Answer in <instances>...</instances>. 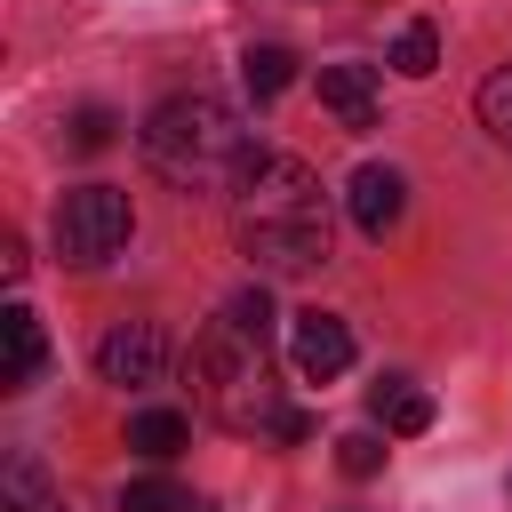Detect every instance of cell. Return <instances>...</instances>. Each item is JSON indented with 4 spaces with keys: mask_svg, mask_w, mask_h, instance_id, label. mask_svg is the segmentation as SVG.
Returning a JSON list of instances; mask_svg holds the SVG:
<instances>
[{
    "mask_svg": "<svg viewBox=\"0 0 512 512\" xmlns=\"http://www.w3.org/2000/svg\"><path fill=\"white\" fill-rule=\"evenodd\" d=\"M344 208H352V224H360L368 240H384V232L400 224V208H408V176H400V168H384V160H368V168H352Z\"/></svg>",
    "mask_w": 512,
    "mask_h": 512,
    "instance_id": "obj_7",
    "label": "cell"
},
{
    "mask_svg": "<svg viewBox=\"0 0 512 512\" xmlns=\"http://www.w3.org/2000/svg\"><path fill=\"white\" fill-rule=\"evenodd\" d=\"M144 160L168 176V184H184V192H232L240 176H248V160H256V136H248V120L224 104V96H208V88H192V96H168V104H152V120H144Z\"/></svg>",
    "mask_w": 512,
    "mask_h": 512,
    "instance_id": "obj_2",
    "label": "cell"
},
{
    "mask_svg": "<svg viewBox=\"0 0 512 512\" xmlns=\"http://www.w3.org/2000/svg\"><path fill=\"white\" fill-rule=\"evenodd\" d=\"M240 80H248V96H256V104H264V96H280V88L296 80V48H280V40L248 48V56H240Z\"/></svg>",
    "mask_w": 512,
    "mask_h": 512,
    "instance_id": "obj_13",
    "label": "cell"
},
{
    "mask_svg": "<svg viewBox=\"0 0 512 512\" xmlns=\"http://www.w3.org/2000/svg\"><path fill=\"white\" fill-rule=\"evenodd\" d=\"M0 344H8L0 384H8V392H16V384H32V376H40V360H48V344H40V320H32L24 304H8V312H0Z\"/></svg>",
    "mask_w": 512,
    "mask_h": 512,
    "instance_id": "obj_11",
    "label": "cell"
},
{
    "mask_svg": "<svg viewBox=\"0 0 512 512\" xmlns=\"http://www.w3.org/2000/svg\"><path fill=\"white\" fill-rule=\"evenodd\" d=\"M392 72H408V80H432L440 72V32L416 16V24H400V40H392Z\"/></svg>",
    "mask_w": 512,
    "mask_h": 512,
    "instance_id": "obj_14",
    "label": "cell"
},
{
    "mask_svg": "<svg viewBox=\"0 0 512 512\" xmlns=\"http://www.w3.org/2000/svg\"><path fill=\"white\" fill-rule=\"evenodd\" d=\"M128 232H136V208L112 184H80V192L56 200V256L64 264H104V256L128 248Z\"/></svg>",
    "mask_w": 512,
    "mask_h": 512,
    "instance_id": "obj_4",
    "label": "cell"
},
{
    "mask_svg": "<svg viewBox=\"0 0 512 512\" xmlns=\"http://www.w3.org/2000/svg\"><path fill=\"white\" fill-rule=\"evenodd\" d=\"M120 512H184V496H176V480L152 472V480H128L120 488Z\"/></svg>",
    "mask_w": 512,
    "mask_h": 512,
    "instance_id": "obj_17",
    "label": "cell"
},
{
    "mask_svg": "<svg viewBox=\"0 0 512 512\" xmlns=\"http://www.w3.org/2000/svg\"><path fill=\"white\" fill-rule=\"evenodd\" d=\"M320 104L360 136V128H376V72L368 64H320Z\"/></svg>",
    "mask_w": 512,
    "mask_h": 512,
    "instance_id": "obj_8",
    "label": "cell"
},
{
    "mask_svg": "<svg viewBox=\"0 0 512 512\" xmlns=\"http://www.w3.org/2000/svg\"><path fill=\"white\" fill-rule=\"evenodd\" d=\"M336 464H344L352 480H368V472H384V440H376V432H344V440H336Z\"/></svg>",
    "mask_w": 512,
    "mask_h": 512,
    "instance_id": "obj_18",
    "label": "cell"
},
{
    "mask_svg": "<svg viewBox=\"0 0 512 512\" xmlns=\"http://www.w3.org/2000/svg\"><path fill=\"white\" fill-rule=\"evenodd\" d=\"M112 128H120V120H112L104 104H80V112H72V144H80V152H104Z\"/></svg>",
    "mask_w": 512,
    "mask_h": 512,
    "instance_id": "obj_19",
    "label": "cell"
},
{
    "mask_svg": "<svg viewBox=\"0 0 512 512\" xmlns=\"http://www.w3.org/2000/svg\"><path fill=\"white\" fill-rule=\"evenodd\" d=\"M480 120H488V136H504V144H512V64L480 80Z\"/></svg>",
    "mask_w": 512,
    "mask_h": 512,
    "instance_id": "obj_16",
    "label": "cell"
},
{
    "mask_svg": "<svg viewBox=\"0 0 512 512\" xmlns=\"http://www.w3.org/2000/svg\"><path fill=\"white\" fill-rule=\"evenodd\" d=\"M368 416H376L384 432H400V440H416V432H432V392H416L408 376H384V384L368 392Z\"/></svg>",
    "mask_w": 512,
    "mask_h": 512,
    "instance_id": "obj_9",
    "label": "cell"
},
{
    "mask_svg": "<svg viewBox=\"0 0 512 512\" xmlns=\"http://www.w3.org/2000/svg\"><path fill=\"white\" fill-rule=\"evenodd\" d=\"M0 272H8V280H24V240H16V232L0 240Z\"/></svg>",
    "mask_w": 512,
    "mask_h": 512,
    "instance_id": "obj_20",
    "label": "cell"
},
{
    "mask_svg": "<svg viewBox=\"0 0 512 512\" xmlns=\"http://www.w3.org/2000/svg\"><path fill=\"white\" fill-rule=\"evenodd\" d=\"M232 216H240V248H248L256 272L296 280V272L328 264V192L304 160L256 152L248 176L232 184Z\"/></svg>",
    "mask_w": 512,
    "mask_h": 512,
    "instance_id": "obj_1",
    "label": "cell"
},
{
    "mask_svg": "<svg viewBox=\"0 0 512 512\" xmlns=\"http://www.w3.org/2000/svg\"><path fill=\"white\" fill-rule=\"evenodd\" d=\"M224 320H232L240 336H256V344H272V296H264V288H240V296L224 304Z\"/></svg>",
    "mask_w": 512,
    "mask_h": 512,
    "instance_id": "obj_15",
    "label": "cell"
},
{
    "mask_svg": "<svg viewBox=\"0 0 512 512\" xmlns=\"http://www.w3.org/2000/svg\"><path fill=\"white\" fill-rule=\"evenodd\" d=\"M0 512H64V496H56V480H48V464L40 456H8L0 464Z\"/></svg>",
    "mask_w": 512,
    "mask_h": 512,
    "instance_id": "obj_10",
    "label": "cell"
},
{
    "mask_svg": "<svg viewBox=\"0 0 512 512\" xmlns=\"http://www.w3.org/2000/svg\"><path fill=\"white\" fill-rule=\"evenodd\" d=\"M192 376H200V408H208L224 432H272V440H304V432H312V416L280 400L264 344H256V336H240L232 320H216V328L200 336Z\"/></svg>",
    "mask_w": 512,
    "mask_h": 512,
    "instance_id": "obj_3",
    "label": "cell"
},
{
    "mask_svg": "<svg viewBox=\"0 0 512 512\" xmlns=\"http://www.w3.org/2000/svg\"><path fill=\"white\" fill-rule=\"evenodd\" d=\"M288 360H296L304 384H336L352 368V328L336 312H296L288 320Z\"/></svg>",
    "mask_w": 512,
    "mask_h": 512,
    "instance_id": "obj_5",
    "label": "cell"
},
{
    "mask_svg": "<svg viewBox=\"0 0 512 512\" xmlns=\"http://www.w3.org/2000/svg\"><path fill=\"white\" fill-rule=\"evenodd\" d=\"M184 440H192V424H184L176 408H136V416H128V448L152 456V464H168Z\"/></svg>",
    "mask_w": 512,
    "mask_h": 512,
    "instance_id": "obj_12",
    "label": "cell"
},
{
    "mask_svg": "<svg viewBox=\"0 0 512 512\" xmlns=\"http://www.w3.org/2000/svg\"><path fill=\"white\" fill-rule=\"evenodd\" d=\"M160 368H168V336L152 320H120L96 344V376L104 384H160Z\"/></svg>",
    "mask_w": 512,
    "mask_h": 512,
    "instance_id": "obj_6",
    "label": "cell"
}]
</instances>
